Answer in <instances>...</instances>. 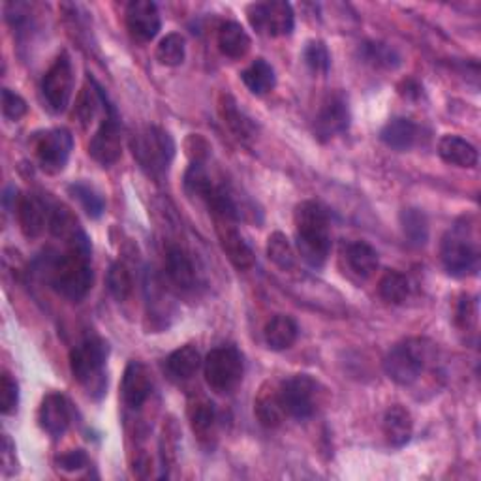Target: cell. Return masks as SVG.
<instances>
[{
    "mask_svg": "<svg viewBox=\"0 0 481 481\" xmlns=\"http://www.w3.org/2000/svg\"><path fill=\"white\" fill-rule=\"evenodd\" d=\"M299 256L311 267H322L331 252V230L325 209L316 201H301L293 213Z\"/></svg>",
    "mask_w": 481,
    "mask_h": 481,
    "instance_id": "1",
    "label": "cell"
},
{
    "mask_svg": "<svg viewBox=\"0 0 481 481\" xmlns=\"http://www.w3.org/2000/svg\"><path fill=\"white\" fill-rule=\"evenodd\" d=\"M47 277L56 293L70 301H81L93 288L95 273L90 265V245L67 247L47 261Z\"/></svg>",
    "mask_w": 481,
    "mask_h": 481,
    "instance_id": "2",
    "label": "cell"
},
{
    "mask_svg": "<svg viewBox=\"0 0 481 481\" xmlns=\"http://www.w3.org/2000/svg\"><path fill=\"white\" fill-rule=\"evenodd\" d=\"M440 260L444 269L454 277H468L479 269V245L474 228L466 219L451 226L442 237Z\"/></svg>",
    "mask_w": 481,
    "mask_h": 481,
    "instance_id": "3",
    "label": "cell"
},
{
    "mask_svg": "<svg viewBox=\"0 0 481 481\" xmlns=\"http://www.w3.org/2000/svg\"><path fill=\"white\" fill-rule=\"evenodd\" d=\"M130 148L139 168L155 179H162L175 157V141L168 130L160 127H143L139 128L132 139Z\"/></svg>",
    "mask_w": 481,
    "mask_h": 481,
    "instance_id": "4",
    "label": "cell"
},
{
    "mask_svg": "<svg viewBox=\"0 0 481 481\" xmlns=\"http://www.w3.org/2000/svg\"><path fill=\"white\" fill-rule=\"evenodd\" d=\"M203 373L207 385L215 394H231L243 380L245 361L235 346L224 344L210 350L203 361Z\"/></svg>",
    "mask_w": 481,
    "mask_h": 481,
    "instance_id": "5",
    "label": "cell"
},
{
    "mask_svg": "<svg viewBox=\"0 0 481 481\" xmlns=\"http://www.w3.org/2000/svg\"><path fill=\"white\" fill-rule=\"evenodd\" d=\"M109 357V344L104 339H87L70 352V371L74 378L104 394V369Z\"/></svg>",
    "mask_w": 481,
    "mask_h": 481,
    "instance_id": "6",
    "label": "cell"
},
{
    "mask_svg": "<svg viewBox=\"0 0 481 481\" xmlns=\"http://www.w3.org/2000/svg\"><path fill=\"white\" fill-rule=\"evenodd\" d=\"M427 346L424 341H406L391 348L384 361V371L389 380L399 385H412L425 371Z\"/></svg>",
    "mask_w": 481,
    "mask_h": 481,
    "instance_id": "7",
    "label": "cell"
},
{
    "mask_svg": "<svg viewBox=\"0 0 481 481\" xmlns=\"http://www.w3.org/2000/svg\"><path fill=\"white\" fill-rule=\"evenodd\" d=\"M322 385L309 374H295L281 384V399L286 415L295 419H307L316 414L322 404Z\"/></svg>",
    "mask_w": 481,
    "mask_h": 481,
    "instance_id": "8",
    "label": "cell"
},
{
    "mask_svg": "<svg viewBox=\"0 0 481 481\" xmlns=\"http://www.w3.org/2000/svg\"><path fill=\"white\" fill-rule=\"evenodd\" d=\"M247 15L256 33L269 38L290 36L295 26L293 8L292 5L284 3V0H269V3L251 5Z\"/></svg>",
    "mask_w": 481,
    "mask_h": 481,
    "instance_id": "9",
    "label": "cell"
},
{
    "mask_svg": "<svg viewBox=\"0 0 481 481\" xmlns=\"http://www.w3.org/2000/svg\"><path fill=\"white\" fill-rule=\"evenodd\" d=\"M72 148L74 138L67 128L46 130L35 139L36 160L40 168L49 175L65 171L72 155Z\"/></svg>",
    "mask_w": 481,
    "mask_h": 481,
    "instance_id": "10",
    "label": "cell"
},
{
    "mask_svg": "<svg viewBox=\"0 0 481 481\" xmlns=\"http://www.w3.org/2000/svg\"><path fill=\"white\" fill-rule=\"evenodd\" d=\"M74 68L67 53L58 55L42 79V95L53 113H63L72 98Z\"/></svg>",
    "mask_w": 481,
    "mask_h": 481,
    "instance_id": "11",
    "label": "cell"
},
{
    "mask_svg": "<svg viewBox=\"0 0 481 481\" xmlns=\"http://www.w3.org/2000/svg\"><path fill=\"white\" fill-rule=\"evenodd\" d=\"M350 106L343 93H331L322 102L316 118L314 134L320 141H329L350 128Z\"/></svg>",
    "mask_w": 481,
    "mask_h": 481,
    "instance_id": "12",
    "label": "cell"
},
{
    "mask_svg": "<svg viewBox=\"0 0 481 481\" xmlns=\"http://www.w3.org/2000/svg\"><path fill=\"white\" fill-rule=\"evenodd\" d=\"M88 155L102 166L115 164L120 155H123V138H120V128L113 109H109L100 128L95 132L93 139H90Z\"/></svg>",
    "mask_w": 481,
    "mask_h": 481,
    "instance_id": "13",
    "label": "cell"
},
{
    "mask_svg": "<svg viewBox=\"0 0 481 481\" xmlns=\"http://www.w3.org/2000/svg\"><path fill=\"white\" fill-rule=\"evenodd\" d=\"M217 224V235H219V243L222 252L228 256L231 265L239 271H249L256 263L254 251L245 240V237L240 235V231L233 226V220L228 219H219L215 217Z\"/></svg>",
    "mask_w": 481,
    "mask_h": 481,
    "instance_id": "14",
    "label": "cell"
},
{
    "mask_svg": "<svg viewBox=\"0 0 481 481\" xmlns=\"http://www.w3.org/2000/svg\"><path fill=\"white\" fill-rule=\"evenodd\" d=\"M162 26L159 6L150 0H134L127 8V28L134 40L150 42Z\"/></svg>",
    "mask_w": 481,
    "mask_h": 481,
    "instance_id": "15",
    "label": "cell"
},
{
    "mask_svg": "<svg viewBox=\"0 0 481 481\" xmlns=\"http://www.w3.org/2000/svg\"><path fill=\"white\" fill-rule=\"evenodd\" d=\"M120 391H123L127 406L132 410H139L147 403L150 394H153V378H150L148 369L141 361H130L127 365Z\"/></svg>",
    "mask_w": 481,
    "mask_h": 481,
    "instance_id": "16",
    "label": "cell"
},
{
    "mask_svg": "<svg viewBox=\"0 0 481 481\" xmlns=\"http://www.w3.org/2000/svg\"><path fill=\"white\" fill-rule=\"evenodd\" d=\"M70 421H72L70 403L67 401L65 395L49 394L47 397H44L38 410V424L42 431L58 438L68 431Z\"/></svg>",
    "mask_w": 481,
    "mask_h": 481,
    "instance_id": "17",
    "label": "cell"
},
{
    "mask_svg": "<svg viewBox=\"0 0 481 481\" xmlns=\"http://www.w3.org/2000/svg\"><path fill=\"white\" fill-rule=\"evenodd\" d=\"M51 210H47V205L44 200H40L35 194H28L17 200V219L19 226L25 237L36 239L44 233L46 226H49Z\"/></svg>",
    "mask_w": 481,
    "mask_h": 481,
    "instance_id": "18",
    "label": "cell"
},
{
    "mask_svg": "<svg viewBox=\"0 0 481 481\" xmlns=\"http://www.w3.org/2000/svg\"><path fill=\"white\" fill-rule=\"evenodd\" d=\"M166 275L175 288L183 292H190L198 284L194 261L190 254L179 245H169L166 251Z\"/></svg>",
    "mask_w": 481,
    "mask_h": 481,
    "instance_id": "19",
    "label": "cell"
},
{
    "mask_svg": "<svg viewBox=\"0 0 481 481\" xmlns=\"http://www.w3.org/2000/svg\"><path fill=\"white\" fill-rule=\"evenodd\" d=\"M254 414L260 421V425H263L265 429H277L282 425L286 410L281 399V385L271 382L261 385L254 403Z\"/></svg>",
    "mask_w": 481,
    "mask_h": 481,
    "instance_id": "20",
    "label": "cell"
},
{
    "mask_svg": "<svg viewBox=\"0 0 481 481\" xmlns=\"http://www.w3.org/2000/svg\"><path fill=\"white\" fill-rule=\"evenodd\" d=\"M190 427L201 444H210L217 436V410L207 397L198 395L189 401Z\"/></svg>",
    "mask_w": 481,
    "mask_h": 481,
    "instance_id": "21",
    "label": "cell"
},
{
    "mask_svg": "<svg viewBox=\"0 0 481 481\" xmlns=\"http://www.w3.org/2000/svg\"><path fill=\"white\" fill-rule=\"evenodd\" d=\"M219 113L224 120V125L239 141L249 143L256 138V125L252 123V118L243 109H239L231 95H220Z\"/></svg>",
    "mask_w": 481,
    "mask_h": 481,
    "instance_id": "22",
    "label": "cell"
},
{
    "mask_svg": "<svg viewBox=\"0 0 481 481\" xmlns=\"http://www.w3.org/2000/svg\"><path fill=\"white\" fill-rule=\"evenodd\" d=\"M49 230L51 233L63 240L67 247H79V245H90V240L83 228L79 226L77 219L70 213L67 207H56L51 210L49 217Z\"/></svg>",
    "mask_w": 481,
    "mask_h": 481,
    "instance_id": "23",
    "label": "cell"
},
{
    "mask_svg": "<svg viewBox=\"0 0 481 481\" xmlns=\"http://www.w3.org/2000/svg\"><path fill=\"white\" fill-rule=\"evenodd\" d=\"M414 433L412 414L401 404L391 406L384 415V436L389 445L403 447L410 442Z\"/></svg>",
    "mask_w": 481,
    "mask_h": 481,
    "instance_id": "24",
    "label": "cell"
},
{
    "mask_svg": "<svg viewBox=\"0 0 481 481\" xmlns=\"http://www.w3.org/2000/svg\"><path fill=\"white\" fill-rule=\"evenodd\" d=\"M438 155L445 164L457 166V168H476L477 166L476 147L459 136H444L438 141Z\"/></svg>",
    "mask_w": 481,
    "mask_h": 481,
    "instance_id": "25",
    "label": "cell"
},
{
    "mask_svg": "<svg viewBox=\"0 0 481 481\" xmlns=\"http://www.w3.org/2000/svg\"><path fill=\"white\" fill-rule=\"evenodd\" d=\"M297 335H299V327L295 320L286 314L273 316L265 323V329H263L265 344L275 352L292 348L293 343L297 341Z\"/></svg>",
    "mask_w": 481,
    "mask_h": 481,
    "instance_id": "26",
    "label": "cell"
},
{
    "mask_svg": "<svg viewBox=\"0 0 481 481\" xmlns=\"http://www.w3.org/2000/svg\"><path fill=\"white\" fill-rule=\"evenodd\" d=\"M219 49L224 56L239 60L249 55L251 51V36L247 30L235 21H228L219 28Z\"/></svg>",
    "mask_w": 481,
    "mask_h": 481,
    "instance_id": "27",
    "label": "cell"
},
{
    "mask_svg": "<svg viewBox=\"0 0 481 481\" xmlns=\"http://www.w3.org/2000/svg\"><path fill=\"white\" fill-rule=\"evenodd\" d=\"M201 367V355L196 346L187 344L171 352L166 359V371L173 380H189Z\"/></svg>",
    "mask_w": 481,
    "mask_h": 481,
    "instance_id": "28",
    "label": "cell"
},
{
    "mask_svg": "<svg viewBox=\"0 0 481 481\" xmlns=\"http://www.w3.org/2000/svg\"><path fill=\"white\" fill-rule=\"evenodd\" d=\"M380 139L395 150H408L417 139V125L412 118L395 117L382 128Z\"/></svg>",
    "mask_w": 481,
    "mask_h": 481,
    "instance_id": "29",
    "label": "cell"
},
{
    "mask_svg": "<svg viewBox=\"0 0 481 481\" xmlns=\"http://www.w3.org/2000/svg\"><path fill=\"white\" fill-rule=\"evenodd\" d=\"M359 56L374 70H397L401 67V55L395 47L384 42H365L359 47Z\"/></svg>",
    "mask_w": 481,
    "mask_h": 481,
    "instance_id": "30",
    "label": "cell"
},
{
    "mask_svg": "<svg viewBox=\"0 0 481 481\" xmlns=\"http://www.w3.org/2000/svg\"><path fill=\"white\" fill-rule=\"evenodd\" d=\"M240 79H243L245 87L256 97L269 95L277 85L275 70L265 58H256L254 63L249 68H245L243 74H240Z\"/></svg>",
    "mask_w": 481,
    "mask_h": 481,
    "instance_id": "31",
    "label": "cell"
},
{
    "mask_svg": "<svg viewBox=\"0 0 481 481\" xmlns=\"http://www.w3.org/2000/svg\"><path fill=\"white\" fill-rule=\"evenodd\" d=\"M346 260L350 269L361 279L373 277L378 269V252L365 240H355V243L348 245Z\"/></svg>",
    "mask_w": 481,
    "mask_h": 481,
    "instance_id": "32",
    "label": "cell"
},
{
    "mask_svg": "<svg viewBox=\"0 0 481 481\" xmlns=\"http://www.w3.org/2000/svg\"><path fill=\"white\" fill-rule=\"evenodd\" d=\"M380 297L389 305H403L406 303V299L410 297L412 286L406 275L399 273V271H387L384 277L380 279L378 284Z\"/></svg>",
    "mask_w": 481,
    "mask_h": 481,
    "instance_id": "33",
    "label": "cell"
},
{
    "mask_svg": "<svg viewBox=\"0 0 481 481\" xmlns=\"http://www.w3.org/2000/svg\"><path fill=\"white\" fill-rule=\"evenodd\" d=\"M401 228L412 247H425L429 240V220L419 209H404L401 213Z\"/></svg>",
    "mask_w": 481,
    "mask_h": 481,
    "instance_id": "34",
    "label": "cell"
},
{
    "mask_svg": "<svg viewBox=\"0 0 481 481\" xmlns=\"http://www.w3.org/2000/svg\"><path fill=\"white\" fill-rule=\"evenodd\" d=\"M104 104H106V98L102 95L100 87H97L95 83L87 85L81 90V95L77 98V106H76V115L81 120V125L87 127V125L93 123V118L98 113V107Z\"/></svg>",
    "mask_w": 481,
    "mask_h": 481,
    "instance_id": "35",
    "label": "cell"
},
{
    "mask_svg": "<svg viewBox=\"0 0 481 481\" xmlns=\"http://www.w3.org/2000/svg\"><path fill=\"white\" fill-rule=\"evenodd\" d=\"M187 56V42L179 33H171L160 40L157 47V58L164 67H180Z\"/></svg>",
    "mask_w": 481,
    "mask_h": 481,
    "instance_id": "36",
    "label": "cell"
},
{
    "mask_svg": "<svg viewBox=\"0 0 481 481\" xmlns=\"http://www.w3.org/2000/svg\"><path fill=\"white\" fill-rule=\"evenodd\" d=\"M267 256H269L271 261H273L275 265H279L284 271L293 269L295 261H297L295 251H293V247L290 243V239L284 233H281V231H275L273 235L269 237V240H267Z\"/></svg>",
    "mask_w": 481,
    "mask_h": 481,
    "instance_id": "37",
    "label": "cell"
},
{
    "mask_svg": "<svg viewBox=\"0 0 481 481\" xmlns=\"http://www.w3.org/2000/svg\"><path fill=\"white\" fill-rule=\"evenodd\" d=\"M68 190L81 203L83 210L90 219H100L104 215L106 201L97 189H93L87 183H74V185H70Z\"/></svg>",
    "mask_w": 481,
    "mask_h": 481,
    "instance_id": "38",
    "label": "cell"
},
{
    "mask_svg": "<svg viewBox=\"0 0 481 481\" xmlns=\"http://www.w3.org/2000/svg\"><path fill=\"white\" fill-rule=\"evenodd\" d=\"M107 288H109V293L118 301V303H123V301H127L134 290V281H132V275L130 271L125 263H113L109 267V273H107Z\"/></svg>",
    "mask_w": 481,
    "mask_h": 481,
    "instance_id": "39",
    "label": "cell"
},
{
    "mask_svg": "<svg viewBox=\"0 0 481 481\" xmlns=\"http://www.w3.org/2000/svg\"><path fill=\"white\" fill-rule=\"evenodd\" d=\"M305 65L314 72V74H327L331 67V55L327 51V46L320 40H312L307 44L303 51Z\"/></svg>",
    "mask_w": 481,
    "mask_h": 481,
    "instance_id": "40",
    "label": "cell"
},
{
    "mask_svg": "<svg viewBox=\"0 0 481 481\" xmlns=\"http://www.w3.org/2000/svg\"><path fill=\"white\" fill-rule=\"evenodd\" d=\"M19 404V385L12 378L10 373H3L0 376V412L5 415H10L17 410Z\"/></svg>",
    "mask_w": 481,
    "mask_h": 481,
    "instance_id": "41",
    "label": "cell"
},
{
    "mask_svg": "<svg viewBox=\"0 0 481 481\" xmlns=\"http://www.w3.org/2000/svg\"><path fill=\"white\" fill-rule=\"evenodd\" d=\"M455 323L461 331H474L476 323H477V309H476V301L470 299L468 295L461 297V301L457 303V311H455Z\"/></svg>",
    "mask_w": 481,
    "mask_h": 481,
    "instance_id": "42",
    "label": "cell"
},
{
    "mask_svg": "<svg viewBox=\"0 0 481 481\" xmlns=\"http://www.w3.org/2000/svg\"><path fill=\"white\" fill-rule=\"evenodd\" d=\"M3 113L10 120H19L26 113V102L10 88H3Z\"/></svg>",
    "mask_w": 481,
    "mask_h": 481,
    "instance_id": "43",
    "label": "cell"
},
{
    "mask_svg": "<svg viewBox=\"0 0 481 481\" xmlns=\"http://www.w3.org/2000/svg\"><path fill=\"white\" fill-rule=\"evenodd\" d=\"M58 468L63 470H79L88 465V457L83 449H72L56 459Z\"/></svg>",
    "mask_w": 481,
    "mask_h": 481,
    "instance_id": "44",
    "label": "cell"
},
{
    "mask_svg": "<svg viewBox=\"0 0 481 481\" xmlns=\"http://www.w3.org/2000/svg\"><path fill=\"white\" fill-rule=\"evenodd\" d=\"M399 90H401V95L406 97V98H419L421 97V87L414 79L403 81Z\"/></svg>",
    "mask_w": 481,
    "mask_h": 481,
    "instance_id": "45",
    "label": "cell"
}]
</instances>
